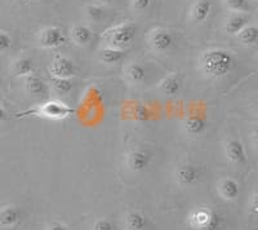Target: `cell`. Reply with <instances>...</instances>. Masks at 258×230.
Segmentation results:
<instances>
[{
	"label": "cell",
	"mask_w": 258,
	"mask_h": 230,
	"mask_svg": "<svg viewBox=\"0 0 258 230\" xmlns=\"http://www.w3.org/2000/svg\"><path fill=\"white\" fill-rule=\"evenodd\" d=\"M236 60L232 52L225 48H208L203 50L198 60L202 75L211 80H222L234 71Z\"/></svg>",
	"instance_id": "6da1fadb"
},
{
	"label": "cell",
	"mask_w": 258,
	"mask_h": 230,
	"mask_svg": "<svg viewBox=\"0 0 258 230\" xmlns=\"http://www.w3.org/2000/svg\"><path fill=\"white\" fill-rule=\"evenodd\" d=\"M186 224L191 230H221L223 216L213 207L199 204L188 211Z\"/></svg>",
	"instance_id": "7a4b0ae2"
},
{
	"label": "cell",
	"mask_w": 258,
	"mask_h": 230,
	"mask_svg": "<svg viewBox=\"0 0 258 230\" xmlns=\"http://www.w3.org/2000/svg\"><path fill=\"white\" fill-rule=\"evenodd\" d=\"M137 26L133 22H121L106 29L101 34V40L105 47L125 50L135 41Z\"/></svg>",
	"instance_id": "3957f363"
},
{
	"label": "cell",
	"mask_w": 258,
	"mask_h": 230,
	"mask_svg": "<svg viewBox=\"0 0 258 230\" xmlns=\"http://www.w3.org/2000/svg\"><path fill=\"white\" fill-rule=\"evenodd\" d=\"M75 112V110L68 103H64L61 100H49L45 102L39 103L38 106L32 107L25 112L18 114V118L22 117H38V118L49 119V121H63L70 118Z\"/></svg>",
	"instance_id": "277c9868"
},
{
	"label": "cell",
	"mask_w": 258,
	"mask_h": 230,
	"mask_svg": "<svg viewBox=\"0 0 258 230\" xmlns=\"http://www.w3.org/2000/svg\"><path fill=\"white\" fill-rule=\"evenodd\" d=\"M154 154L145 146H135L125 154V167L132 174H144L151 167Z\"/></svg>",
	"instance_id": "5b68a950"
},
{
	"label": "cell",
	"mask_w": 258,
	"mask_h": 230,
	"mask_svg": "<svg viewBox=\"0 0 258 230\" xmlns=\"http://www.w3.org/2000/svg\"><path fill=\"white\" fill-rule=\"evenodd\" d=\"M146 41L149 47L156 53H168L174 48L176 39L173 33L165 27H154L147 33Z\"/></svg>",
	"instance_id": "8992f818"
},
{
	"label": "cell",
	"mask_w": 258,
	"mask_h": 230,
	"mask_svg": "<svg viewBox=\"0 0 258 230\" xmlns=\"http://www.w3.org/2000/svg\"><path fill=\"white\" fill-rule=\"evenodd\" d=\"M173 176L177 185L188 189V188L197 186L200 183L203 171L199 165L192 164V163H183V164L177 165Z\"/></svg>",
	"instance_id": "52a82bcc"
},
{
	"label": "cell",
	"mask_w": 258,
	"mask_h": 230,
	"mask_svg": "<svg viewBox=\"0 0 258 230\" xmlns=\"http://www.w3.org/2000/svg\"><path fill=\"white\" fill-rule=\"evenodd\" d=\"M38 44L44 49H57L66 41L63 30L58 26L43 27L36 36Z\"/></svg>",
	"instance_id": "ba28073f"
},
{
	"label": "cell",
	"mask_w": 258,
	"mask_h": 230,
	"mask_svg": "<svg viewBox=\"0 0 258 230\" xmlns=\"http://www.w3.org/2000/svg\"><path fill=\"white\" fill-rule=\"evenodd\" d=\"M48 73L52 78L73 79L77 75V66L69 57L63 54H56L48 65Z\"/></svg>",
	"instance_id": "9c48e42d"
},
{
	"label": "cell",
	"mask_w": 258,
	"mask_h": 230,
	"mask_svg": "<svg viewBox=\"0 0 258 230\" xmlns=\"http://www.w3.org/2000/svg\"><path fill=\"white\" fill-rule=\"evenodd\" d=\"M223 155L232 165H244L246 163V151L239 139L230 137L223 142Z\"/></svg>",
	"instance_id": "30bf717a"
},
{
	"label": "cell",
	"mask_w": 258,
	"mask_h": 230,
	"mask_svg": "<svg viewBox=\"0 0 258 230\" xmlns=\"http://www.w3.org/2000/svg\"><path fill=\"white\" fill-rule=\"evenodd\" d=\"M181 126L183 132L187 136H190V137H200V136L207 132L208 122H207L206 117L191 112V114H187L185 118L182 119Z\"/></svg>",
	"instance_id": "8fae6325"
},
{
	"label": "cell",
	"mask_w": 258,
	"mask_h": 230,
	"mask_svg": "<svg viewBox=\"0 0 258 230\" xmlns=\"http://www.w3.org/2000/svg\"><path fill=\"white\" fill-rule=\"evenodd\" d=\"M24 211L17 204H7L0 208V226L16 227L24 220Z\"/></svg>",
	"instance_id": "7c38bea8"
},
{
	"label": "cell",
	"mask_w": 258,
	"mask_h": 230,
	"mask_svg": "<svg viewBox=\"0 0 258 230\" xmlns=\"http://www.w3.org/2000/svg\"><path fill=\"white\" fill-rule=\"evenodd\" d=\"M24 88L25 92L30 97L43 98L49 92V86L44 82V79L36 74H31L24 78Z\"/></svg>",
	"instance_id": "4fadbf2b"
},
{
	"label": "cell",
	"mask_w": 258,
	"mask_h": 230,
	"mask_svg": "<svg viewBox=\"0 0 258 230\" xmlns=\"http://www.w3.org/2000/svg\"><path fill=\"white\" fill-rule=\"evenodd\" d=\"M156 88L165 97H176L182 89V78L178 73H169L158 83Z\"/></svg>",
	"instance_id": "5bb4252c"
},
{
	"label": "cell",
	"mask_w": 258,
	"mask_h": 230,
	"mask_svg": "<svg viewBox=\"0 0 258 230\" xmlns=\"http://www.w3.org/2000/svg\"><path fill=\"white\" fill-rule=\"evenodd\" d=\"M217 193L223 201L232 202L236 201L240 194V185L232 177H223L217 183Z\"/></svg>",
	"instance_id": "9a60e30c"
},
{
	"label": "cell",
	"mask_w": 258,
	"mask_h": 230,
	"mask_svg": "<svg viewBox=\"0 0 258 230\" xmlns=\"http://www.w3.org/2000/svg\"><path fill=\"white\" fill-rule=\"evenodd\" d=\"M213 4L211 0H195L190 8V20L195 25L204 24L212 15Z\"/></svg>",
	"instance_id": "2e32d148"
},
{
	"label": "cell",
	"mask_w": 258,
	"mask_h": 230,
	"mask_svg": "<svg viewBox=\"0 0 258 230\" xmlns=\"http://www.w3.org/2000/svg\"><path fill=\"white\" fill-rule=\"evenodd\" d=\"M124 229L125 230H149V217L142 211L131 210L123 217Z\"/></svg>",
	"instance_id": "e0dca14e"
},
{
	"label": "cell",
	"mask_w": 258,
	"mask_h": 230,
	"mask_svg": "<svg viewBox=\"0 0 258 230\" xmlns=\"http://www.w3.org/2000/svg\"><path fill=\"white\" fill-rule=\"evenodd\" d=\"M124 77L132 86H141L147 79V70L140 62H131L124 69Z\"/></svg>",
	"instance_id": "ac0fdd59"
},
{
	"label": "cell",
	"mask_w": 258,
	"mask_h": 230,
	"mask_svg": "<svg viewBox=\"0 0 258 230\" xmlns=\"http://www.w3.org/2000/svg\"><path fill=\"white\" fill-rule=\"evenodd\" d=\"M70 38L78 47H87L93 40V31L84 24H75L70 29Z\"/></svg>",
	"instance_id": "d6986e66"
},
{
	"label": "cell",
	"mask_w": 258,
	"mask_h": 230,
	"mask_svg": "<svg viewBox=\"0 0 258 230\" xmlns=\"http://www.w3.org/2000/svg\"><path fill=\"white\" fill-rule=\"evenodd\" d=\"M34 62L30 57L20 56L15 59L11 64V73L16 78H26L34 74Z\"/></svg>",
	"instance_id": "ffe728a7"
},
{
	"label": "cell",
	"mask_w": 258,
	"mask_h": 230,
	"mask_svg": "<svg viewBox=\"0 0 258 230\" xmlns=\"http://www.w3.org/2000/svg\"><path fill=\"white\" fill-rule=\"evenodd\" d=\"M248 21H249V18L244 13H234L225 22L226 34L236 36L244 27L248 26Z\"/></svg>",
	"instance_id": "44dd1931"
},
{
	"label": "cell",
	"mask_w": 258,
	"mask_h": 230,
	"mask_svg": "<svg viewBox=\"0 0 258 230\" xmlns=\"http://www.w3.org/2000/svg\"><path fill=\"white\" fill-rule=\"evenodd\" d=\"M50 91L54 93L56 97L62 98L68 97L71 95V92L74 89V82L73 79H63V78H52L49 83Z\"/></svg>",
	"instance_id": "7402d4cb"
},
{
	"label": "cell",
	"mask_w": 258,
	"mask_h": 230,
	"mask_svg": "<svg viewBox=\"0 0 258 230\" xmlns=\"http://www.w3.org/2000/svg\"><path fill=\"white\" fill-rule=\"evenodd\" d=\"M125 57V50L115 49V48L103 47L100 50V61L106 66H115L123 62Z\"/></svg>",
	"instance_id": "603a6c76"
},
{
	"label": "cell",
	"mask_w": 258,
	"mask_h": 230,
	"mask_svg": "<svg viewBox=\"0 0 258 230\" xmlns=\"http://www.w3.org/2000/svg\"><path fill=\"white\" fill-rule=\"evenodd\" d=\"M236 38L243 45H254L258 43V27L248 25L236 35Z\"/></svg>",
	"instance_id": "cb8c5ba5"
},
{
	"label": "cell",
	"mask_w": 258,
	"mask_h": 230,
	"mask_svg": "<svg viewBox=\"0 0 258 230\" xmlns=\"http://www.w3.org/2000/svg\"><path fill=\"white\" fill-rule=\"evenodd\" d=\"M84 16L89 22L97 24V22H101L103 20L105 11H103V7L100 6V4H88L84 8Z\"/></svg>",
	"instance_id": "d4e9b609"
},
{
	"label": "cell",
	"mask_w": 258,
	"mask_h": 230,
	"mask_svg": "<svg viewBox=\"0 0 258 230\" xmlns=\"http://www.w3.org/2000/svg\"><path fill=\"white\" fill-rule=\"evenodd\" d=\"M223 4L226 8L234 13H245L249 11L248 0H223Z\"/></svg>",
	"instance_id": "484cf974"
},
{
	"label": "cell",
	"mask_w": 258,
	"mask_h": 230,
	"mask_svg": "<svg viewBox=\"0 0 258 230\" xmlns=\"http://www.w3.org/2000/svg\"><path fill=\"white\" fill-rule=\"evenodd\" d=\"M246 213L252 218H258V188H255L248 198L246 203Z\"/></svg>",
	"instance_id": "4316f807"
},
{
	"label": "cell",
	"mask_w": 258,
	"mask_h": 230,
	"mask_svg": "<svg viewBox=\"0 0 258 230\" xmlns=\"http://www.w3.org/2000/svg\"><path fill=\"white\" fill-rule=\"evenodd\" d=\"M92 230H117V227L114 224V221L110 220V218L100 217L93 222Z\"/></svg>",
	"instance_id": "83f0119b"
},
{
	"label": "cell",
	"mask_w": 258,
	"mask_h": 230,
	"mask_svg": "<svg viewBox=\"0 0 258 230\" xmlns=\"http://www.w3.org/2000/svg\"><path fill=\"white\" fill-rule=\"evenodd\" d=\"M12 36L9 35L7 31L0 30V54L7 53L12 48Z\"/></svg>",
	"instance_id": "f1b7e54d"
},
{
	"label": "cell",
	"mask_w": 258,
	"mask_h": 230,
	"mask_svg": "<svg viewBox=\"0 0 258 230\" xmlns=\"http://www.w3.org/2000/svg\"><path fill=\"white\" fill-rule=\"evenodd\" d=\"M153 0H131V6L136 12H145L150 8Z\"/></svg>",
	"instance_id": "f546056e"
},
{
	"label": "cell",
	"mask_w": 258,
	"mask_h": 230,
	"mask_svg": "<svg viewBox=\"0 0 258 230\" xmlns=\"http://www.w3.org/2000/svg\"><path fill=\"white\" fill-rule=\"evenodd\" d=\"M45 230H70L64 224L59 221H50L49 224H47Z\"/></svg>",
	"instance_id": "4dcf8cb0"
},
{
	"label": "cell",
	"mask_w": 258,
	"mask_h": 230,
	"mask_svg": "<svg viewBox=\"0 0 258 230\" xmlns=\"http://www.w3.org/2000/svg\"><path fill=\"white\" fill-rule=\"evenodd\" d=\"M250 142H252V146L254 150H258V126L254 127L250 132Z\"/></svg>",
	"instance_id": "1f68e13d"
},
{
	"label": "cell",
	"mask_w": 258,
	"mask_h": 230,
	"mask_svg": "<svg viewBox=\"0 0 258 230\" xmlns=\"http://www.w3.org/2000/svg\"><path fill=\"white\" fill-rule=\"evenodd\" d=\"M7 119H8V114H7L6 107L3 106V103H0V124L4 123Z\"/></svg>",
	"instance_id": "d6a6232c"
},
{
	"label": "cell",
	"mask_w": 258,
	"mask_h": 230,
	"mask_svg": "<svg viewBox=\"0 0 258 230\" xmlns=\"http://www.w3.org/2000/svg\"><path fill=\"white\" fill-rule=\"evenodd\" d=\"M249 110L253 115H255L258 118V98H255L254 101H252L249 105Z\"/></svg>",
	"instance_id": "836d02e7"
},
{
	"label": "cell",
	"mask_w": 258,
	"mask_h": 230,
	"mask_svg": "<svg viewBox=\"0 0 258 230\" xmlns=\"http://www.w3.org/2000/svg\"><path fill=\"white\" fill-rule=\"evenodd\" d=\"M97 4H100V6L102 7H107L110 6V4H112L115 2V0H96Z\"/></svg>",
	"instance_id": "e575fe53"
},
{
	"label": "cell",
	"mask_w": 258,
	"mask_h": 230,
	"mask_svg": "<svg viewBox=\"0 0 258 230\" xmlns=\"http://www.w3.org/2000/svg\"><path fill=\"white\" fill-rule=\"evenodd\" d=\"M3 82H4L3 75H2V73H0V88H2V86H3Z\"/></svg>",
	"instance_id": "d590c367"
},
{
	"label": "cell",
	"mask_w": 258,
	"mask_h": 230,
	"mask_svg": "<svg viewBox=\"0 0 258 230\" xmlns=\"http://www.w3.org/2000/svg\"><path fill=\"white\" fill-rule=\"evenodd\" d=\"M24 2H38V0H24Z\"/></svg>",
	"instance_id": "8d00e7d4"
},
{
	"label": "cell",
	"mask_w": 258,
	"mask_h": 230,
	"mask_svg": "<svg viewBox=\"0 0 258 230\" xmlns=\"http://www.w3.org/2000/svg\"><path fill=\"white\" fill-rule=\"evenodd\" d=\"M255 18H257V22H258V12H257V15H255Z\"/></svg>",
	"instance_id": "74e56055"
},
{
	"label": "cell",
	"mask_w": 258,
	"mask_h": 230,
	"mask_svg": "<svg viewBox=\"0 0 258 230\" xmlns=\"http://www.w3.org/2000/svg\"><path fill=\"white\" fill-rule=\"evenodd\" d=\"M257 59H258V57H257Z\"/></svg>",
	"instance_id": "f35d334b"
}]
</instances>
